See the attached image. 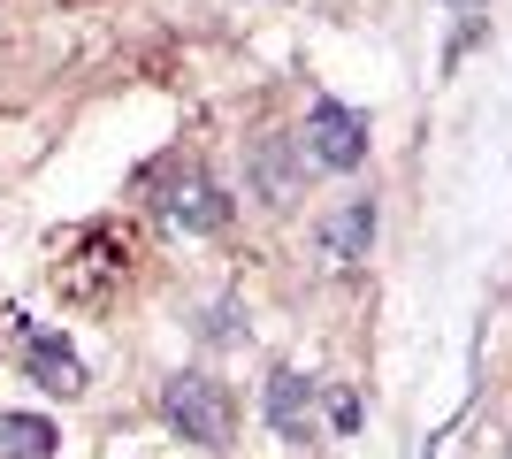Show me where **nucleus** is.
Wrapping results in <instances>:
<instances>
[{"instance_id": "f257e3e1", "label": "nucleus", "mask_w": 512, "mask_h": 459, "mask_svg": "<svg viewBox=\"0 0 512 459\" xmlns=\"http://www.w3.org/2000/svg\"><path fill=\"white\" fill-rule=\"evenodd\" d=\"M161 414H169V429L184 444H207V452H222L230 444V429H237V398L214 383V375H176L169 391H161Z\"/></svg>"}, {"instance_id": "f03ea898", "label": "nucleus", "mask_w": 512, "mask_h": 459, "mask_svg": "<svg viewBox=\"0 0 512 459\" xmlns=\"http://www.w3.org/2000/svg\"><path fill=\"white\" fill-rule=\"evenodd\" d=\"M123 268H130V245L115 238V230H85V238L69 245V261L54 268V284H62V299L100 306L107 284H123Z\"/></svg>"}, {"instance_id": "7ed1b4c3", "label": "nucleus", "mask_w": 512, "mask_h": 459, "mask_svg": "<svg viewBox=\"0 0 512 459\" xmlns=\"http://www.w3.org/2000/svg\"><path fill=\"white\" fill-rule=\"evenodd\" d=\"M306 153L321 169H360L367 161V115H352L344 100H314L306 108Z\"/></svg>"}, {"instance_id": "20e7f679", "label": "nucleus", "mask_w": 512, "mask_h": 459, "mask_svg": "<svg viewBox=\"0 0 512 459\" xmlns=\"http://www.w3.org/2000/svg\"><path fill=\"white\" fill-rule=\"evenodd\" d=\"M161 215L184 222V230H222L230 222V199H222V184H214L207 169H169V184H161Z\"/></svg>"}, {"instance_id": "39448f33", "label": "nucleus", "mask_w": 512, "mask_h": 459, "mask_svg": "<svg viewBox=\"0 0 512 459\" xmlns=\"http://www.w3.org/2000/svg\"><path fill=\"white\" fill-rule=\"evenodd\" d=\"M367 245H375V199H344L337 215L321 222V253L337 268H352V261H367Z\"/></svg>"}, {"instance_id": "423d86ee", "label": "nucleus", "mask_w": 512, "mask_h": 459, "mask_svg": "<svg viewBox=\"0 0 512 459\" xmlns=\"http://www.w3.org/2000/svg\"><path fill=\"white\" fill-rule=\"evenodd\" d=\"M268 421H276L291 444H306V429H314V383H306L299 368L268 375Z\"/></svg>"}, {"instance_id": "0eeeda50", "label": "nucleus", "mask_w": 512, "mask_h": 459, "mask_svg": "<svg viewBox=\"0 0 512 459\" xmlns=\"http://www.w3.org/2000/svg\"><path fill=\"white\" fill-rule=\"evenodd\" d=\"M31 383L54 398H77L85 391V360L62 345V337H31Z\"/></svg>"}, {"instance_id": "6e6552de", "label": "nucleus", "mask_w": 512, "mask_h": 459, "mask_svg": "<svg viewBox=\"0 0 512 459\" xmlns=\"http://www.w3.org/2000/svg\"><path fill=\"white\" fill-rule=\"evenodd\" d=\"M54 452V429L39 414H0V459H46Z\"/></svg>"}, {"instance_id": "1a4fd4ad", "label": "nucleus", "mask_w": 512, "mask_h": 459, "mask_svg": "<svg viewBox=\"0 0 512 459\" xmlns=\"http://www.w3.org/2000/svg\"><path fill=\"white\" fill-rule=\"evenodd\" d=\"M253 169H260V199H268V207H283V199H291V161H283L276 138L253 153Z\"/></svg>"}, {"instance_id": "9d476101", "label": "nucleus", "mask_w": 512, "mask_h": 459, "mask_svg": "<svg viewBox=\"0 0 512 459\" xmlns=\"http://www.w3.org/2000/svg\"><path fill=\"white\" fill-rule=\"evenodd\" d=\"M505 459H512V444H505Z\"/></svg>"}]
</instances>
